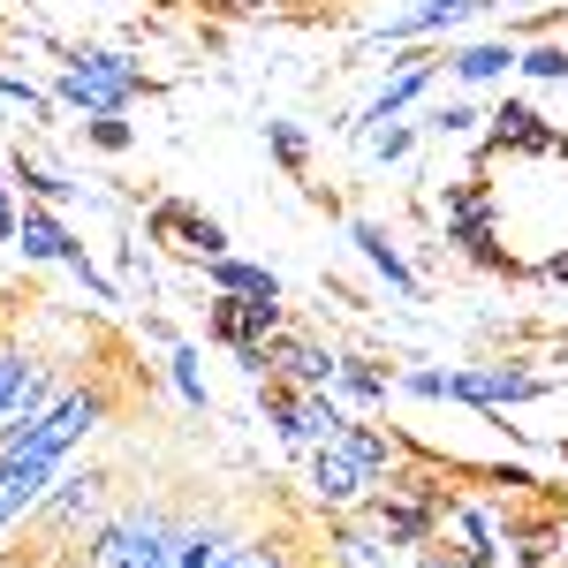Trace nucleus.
<instances>
[{
	"label": "nucleus",
	"mask_w": 568,
	"mask_h": 568,
	"mask_svg": "<svg viewBox=\"0 0 568 568\" xmlns=\"http://www.w3.org/2000/svg\"><path fill=\"white\" fill-rule=\"evenodd\" d=\"M342 387H356L364 402H387V379H379V372H372L364 356H342Z\"/></svg>",
	"instance_id": "obj_23"
},
{
	"label": "nucleus",
	"mask_w": 568,
	"mask_h": 568,
	"mask_svg": "<svg viewBox=\"0 0 568 568\" xmlns=\"http://www.w3.org/2000/svg\"><path fill=\"white\" fill-rule=\"evenodd\" d=\"M265 372H281V379H296V387H334V379H342V356L318 349V342H296V334H273V342H265Z\"/></svg>",
	"instance_id": "obj_10"
},
{
	"label": "nucleus",
	"mask_w": 568,
	"mask_h": 568,
	"mask_svg": "<svg viewBox=\"0 0 568 568\" xmlns=\"http://www.w3.org/2000/svg\"><path fill=\"white\" fill-rule=\"evenodd\" d=\"M349 235H356V243H364V258L379 265V273H387V281H394V288H402V296H417V273L402 265V251H394V243H387V227H372V220H356Z\"/></svg>",
	"instance_id": "obj_16"
},
{
	"label": "nucleus",
	"mask_w": 568,
	"mask_h": 568,
	"mask_svg": "<svg viewBox=\"0 0 568 568\" xmlns=\"http://www.w3.org/2000/svg\"><path fill=\"white\" fill-rule=\"evenodd\" d=\"M500 130H493V144H524V152H561V136H546L538 130V114H530L524 99H508L500 114H493Z\"/></svg>",
	"instance_id": "obj_14"
},
{
	"label": "nucleus",
	"mask_w": 568,
	"mask_h": 568,
	"mask_svg": "<svg viewBox=\"0 0 568 568\" xmlns=\"http://www.w3.org/2000/svg\"><path fill=\"white\" fill-rule=\"evenodd\" d=\"M258 402H265L273 433L288 439V447H326V439H342V425H349L326 387H296V379H281V372H265Z\"/></svg>",
	"instance_id": "obj_4"
},
{
	"label": "nucleus",
	"mask_w": 568,
	"mask_h": 568,
	"mask_svg": "<svg viewBox=\"0 0 568 568\" xmlns=\"http://www.w3.org/2000/svg\"><path fill=\"white\" fill-rule=\"evenodd\" d=\"M136 91H152V77L136 69L130 53H106V45L69 53L61 77H53V99H69V106H84V114H122Z\"/></svg>",
	"instance_id": "obj_3"
},
{
	"label": "nucleus",
	"mask_w": 568,
	"mask_h": 568,
	"mask_svg": "<svg viewBox=\"0 0 568 568\" xmlns=\"http://www.w3.org/2000/svg\"><path fill=\"white\" fill-rule=\"evenodd\" d=\"M16 243H23V258H39V265H77L84 258V243H69V227H61L53 213H23Z\"/></svg>",
	"instance_id": "obj_12"
},
{
	"label": "nucleus",
	"mask_w": 568,
	"mask_h": 568,
	"mask_svg": "<svg viewBox=\"0 0 568 568\" xmlns=\"http://www.w3.org/2000/svg\"><path fill=\"white\" fill-rule=\"evenodd\" d=\"M84 136L99 144V152H130V122H122V114H91Z\"/></svg>",
	"instance_id": "obj_22"
},
{
	"label": "nucleus",
	"mask_w": 568,
	"mask_h": 568,
	"mask_svg": "<svg viewBox=\"0 0 568 568\" xmlns=\"http://www.w3.org/2000/svg\"><path fill=\"white\" fill-rule=\"evenodd\" d=\"M0 99H8V106H23L31 122H53V99H45L39 84H23V77H8V69H0Z\"/></svg>",
	"instance_id": "obj_20"
},
{
	"label": "nucleus",
	"mask_w": 568,
	"mask_h": 568,
	"mask_svg": "<svg viewBox=\"0 0 568 568\" xmlns=\"http://www.w3.org/2000/svg\"><path fill=\"white\" fill-rule=\"evenodd\" d=\"M516 69H530V77H546V84H561L568 77V45H530Z\"/></svg>",
	"instance_id": "obj_21"
},
{
	"label": "nucleus",
	"mask_w": 568,
	"mask_h": 568,
	"mask_svg": "<svg viewBox=\"0 0 568 568\" xmlns=\"http://www.w3.org/2000/svg\"><path fill=\"white\" fill-rule=\"evenodd\" d=\"M16 182H23L31 197H45V205H61V197H69V182H53L45 168H23V160H16Z\"/></svg>",
	"instance_id": "obj_24"
},
{
	"label": "nucleus",
	"mask_w": 568,
	"mask_h": 568,
	"mask_svg": "<svg viewBox=\"0 0 568 568\" xmlns=\"http://www.w3.org/2000/svg\"><path fill=\"white\" fill-rule=\"evenodd\" d=\"M372 485H379V463H372V455H356L349 439L311 447V508L349 516V508H364V500H372Z\"/></svg>",
	"instance_id": "obj_5"
},
{
	"label": "nucleus",
	"mask_w": 568,
	"mask_h": 568,
	"mask_svg": "<svg viewBox=\"0 0 568 568\" xmlns=\"http://www.w3.org/2000/svg\"><path fill=\"white\" fill-rule=\"evenodd\" d=\"M16 227H23V213H16V197H8V182H0V243H16Z\"/></svg>",
	"instance_id": "obj_26"
},
{
	"label": "nucleus",
	"mask_w": 568,
	"mask_h": 568,
	"mask_svg": "<svg viewBox=\"0 0 568 568\" xmlns=\"http://www.w3.org/2000/svg\"><path fill=\"white\" fill-rule=\"evenodd\" d=\"M152 235H160V243H175V251H190V258H227V227L205 220V213H190L182 197L152 205Z\"/></svg>",
	"instance_id": "obj_8"
},
{
	"label": "nucleus",
	"mask_w": 568,
	"mask_h": 568,
	"mask_svg": "<svg viewBox=\"0 0 568 568\" xmlns=\"http://www.w3.org/2000/svg\"><path fill=\"white\" fill-rule=\"evenodd\" d=\"M168 546H175V508L136 493V500H114L99 516V530L69 568H168Z\"/></svg>",
	"instance_id": "obj_2"
},
{
	"label": "nucleus",
	"mask_w": 568,
	"mask_h": 568,
	"mask_svg": "<svg viewBox=\"0 0 568 568\" xmlns=\"http://www.w3.org/2000/svg\"><path fill=\"white\" fill-rule=\"evenodd\" d=\"M425 84H433V61H402V77H394V84L364 106V122H394V114H402V106H409Z\"/></svg>",
	"instance_id": "obj_15"
},
{
	"label": "nucleus",
	"mask_w": 568,
	"mask_h": 568,
	"mask_svg": "<svg viewBox=\"0 0 568 568\" xmlns=\"http://www.w3.org/2000/svg\"><path fill=\"white\" fill-rule=\"evenodd\" d=\"M470 122H478V106H463V99H455V106H439L433 114V130L447 136V130H470Z\"/></svg>",
	"instance_id": "obj_25"
},
{
	"label": "nucleus",
	"mask_w": 568,
	"mask_h": 568,
	"mask_svg": "<svg viewBox=\"0 0 568 568\" xmlns=\"http://www.w3.org/2000/svg\"><path fill=\"white\" fill-rule=\"evenodd\" d=\"M220 568H334V546H326V561H318V554H311V524L296 508H281L265 530H243L235 554Z\"/></svg>",
	"instance_id": "obj_7"
},
{
	"label": "nucleus",
	"mask_w": 568,
	"mask_h": 568,
	"mask_svg": "<svg viewBox=\"0 0 568 568\" xmlns=\"http://www.w3.org/2000/svg\"><path fill=\"white\" fill-rule=\"evenodd\" d=\"M478 8L485 0H417L409 16H387V23H379V45L387 39H425V31H455V23L478 16Z\"/></svg>",
	"instance_id": "obj_11"
},
{
	"label": "nucleus",
	"mask_w": 568,
	"mask_h": 568,
	"mask_svg": "<svg viewBox=\"0 0 568 568\" xmlns=\"http://www.w3.org/2000/svg\"><path fill=\"white\" fill-rule=\"evenodd\" d=\"M243 516L227 500H197V508H175V546H168V568H220L243 538Z\"/></svg>",
	"instance_id": "obj_6"
},
{
	"label": "nucleus",
	"mask_w": 568,
	"mask_h": 568,
	"mask_svg": "<svg viewBox=\"0 0 568 568\" xmlns=\"http://www.w3.org/2000/svg\"><path fill=\"white\" fill-rule=\"evenodd\" d=\"M516 61H524L516 45H463V53H455V77H463V84H485V77H508Z\"/></svg>",
	"instance_id": "obj_17"
},
{
	"label": "nucleus",
	"mask_w": 568,
	"mask_h": 568,
	"mask_svg": "<svg viewBox=\"0 0 568 568\" xmlns=\"http://www.w3.org/2000/svg\"><path fill=\"white\" fill-rule=\"evenodd\" d=\"M265 144H273V160H281L288 175H304V160H311L304 130H288V122H265Z\"/></svg>",
	"instance_id": "obj_19"
},
{
	"label": "nucleus",
	"mask_w": 568,
	"mask_h": 568,
	"mask_svg": "<svg viewBox=\"0 0 568 568\" xmlns=\"http://www.w3.org/2000/svg\"><path fill=\"white\" fill-rule=\"evenodd\" d=\"M213 281L220 296H251V304H281V281L265 265H235V258H213Z\"/></svg>",
	"instance_id": "obj_13"
},
{
	"label": "nucleus",
	"mask_w": 568,
	"mask_h": 568,
	"mask_svg": "<svg viewBox=\"0 0 568 568\" xmlns=\"http://www.w3.org/2000/svg\"><path fill=\"white\" fill-rule=\"evenodd\" d=\"M447 394H455V402H478V409H500V402H538L546 379L493 364V372H447Z\"/></svg>",
	"instance_id": "obj_9"
},
{
	"label": "nucleus",
	"mask_w": 568,
	"mask_h": 568,
	"mask_svg": "<svg viewBox=\"0 0 568 568\" xmlns=\"http://www.w3.org/2000/svg\"><path fill=\"white\" fill-rule=\"evenodd\" d=\"M106 508H114V470L106 463H61L45 500L16 524V554H0V568H69Z\"/></svg>",
	"instance_id": "obj_1"
},
{
	"label": "nucleus",
	"mask_w": 568,
	"mask_h": 568,
	"mask_svg": "<svg viewBox=\"0 0 568 568\" xmlns=\"http://www.w3.org/2000/svg\"><path fill=\"white\" fill-rule=\"evenodd\" d=\"M168 364H175V387L190 409H205V379H197V349L190 342H168Z\"/></svg>",
	"instance_id": "obj_18"
},
{
	"label": "nucleus",
	"mask_w": 568,
	"mask_h": 568,
	"mask_svg": "<svg viewBox=\"0 0 568 568\" xmlns=\"http://www.w3.org/2000/svg\"><path fill=\"white\" fill-rule=\"evenodd\" d=\"M538 273H546V281H568V251H561V258H546Z\"/></svg>",
	"instance_id": "obj_27"
}]
</instances>
